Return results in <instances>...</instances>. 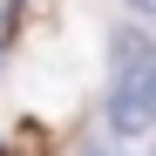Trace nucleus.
Returning <instances> with one entry per match:
<instances>
[{
    "label": "nucleus",
    "mask_w": 156,
    "mask_h": 156,
    "mask_svg": "<svg viewBox=\"0 0 156 156\" xmlns=\"http://www.w3.org/2000/svg\"><path fill=\"white\" fill-rule=\"evenodd\" d=\"M102 156H115V149H102Z\"/></svg>",
    "instance_id": "nucleus-3"
},
{
    "label": "nucleus",
    "mask_w": 156,
    "mask_h": 156,
    "mask_svg": "<svg viewBox=\"0 0 156 156\" xmlns=\"http://www.w3.org/2000/svg\"><path fill=\"white\" fill-rule=\"evenodd\" d=\"M156 122V41L149 27H115V88H109V129L122 143H143Z\"/></svg>",
    "instance_id": "nucleus-1"
},
{
    "label": "nucleus",
    "mask_w": 156,
    "mask_h": 156,
    "mask_svg": "<svg viewBox=\"0 0 156 156\" xmlns=\"http://www.w3.org/2000/svg\"><path fill=\"white\" fill-rule=\"evenodd\" d=\"M149 7H156V0H129V14H149Z\"/></svg>",
    "instance_id": "nucleus-2"
}]
</instances>
